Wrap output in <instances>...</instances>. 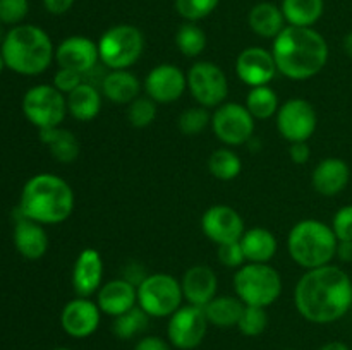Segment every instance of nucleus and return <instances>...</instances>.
Returning <instances> with one entry per match:
<instances>
[{
	"mask_svg": "<svg viewBox=\"0 0 352 350\" xmlns=\"http://www.w3.org/2000/svg\"><path fill=\"white\" fill-rule=\"evenodd\" d=\"M294 304L309 323L339 321L352 307V280L336 264L308 270L294 288Z\"/></svg>",
	"mask_w": 352,
	"mask_h": 350,
	"instance_id": "f257e3e1",
	"label": "nucleus"
},
{
	"mask_svg": "<svg viewBox=\"0 0 352 350\" xmlns=\"http://www.w3.org/2000/svg\"><path fill=\"white\" fill-rule=\"evenodd\" d=\"M272 55L282 75L292 81H306L318 74L329 62V43L313 27L287 24L274 38Z\"/></svg>",
	"mask_w": 352,
	"mask_h": 350,
	"instance_id": "f03ea898",
	"label": "nucleus"
},
{
	"mask_svg": "<svg viewBox=\"0 0 352 350\" xmlns=\"http://www.w3.org/2000/svg\"><path fill=\"white\" fill-rule=\"evenodd\" d=\"M74 209V192L67 180L54 174L33 175L21 191L17 211L21 216L41 223L58 225Z\"/></svg>",
	"mask_w": 352,
	"mask_h": 350,
	"instance_id": "7ed1b4c3",
	"label": "nucleus"
},
{
	"mask_svg": "<svg viewBox=\"0 0 352 350\" xmlns=\"http://www.w3.org/2000/svg\"><path fill=\"white\" fill-rule=\"evenodd\" d=\"M0 54L10 71L21 75H38L52 65L55 48L45 30L34 24H17L3 36Z\"/></svg>",
	"mask_w": 352,
	"mask_h": 350,
	"instance_id": "20e7f679",
	"label": "nucleus"
},
{
	"mask_svg": "<svg viewBox=\"0 0 352 350\" xmlns=\"http://www.w3.org/2000/svg\"><path fill=\"white\" fill-rule=\"evenodd\" d=\"M339 239L332 226L320 220H301L291 229L287 249L292 261L305 270L325 266L336 257Z\"/></svg>",
	"mask_w": 352,
	"mask_h": 350,
	"instance_id": "39448f33",
	"label": "nucleus"
},
{
	"mask_svg": "<svg viewBox=\"0 0 352 350\" xmlns=\"http://www.w3.org/2000/svg\"><path fill=\"white\" fill-rule=\"evenodd\" d=\"M234 290L246 305L268 307L282 294V278L270 264L246 263L234 275Z\"/></svg>",
	"mask_w": 352,
	"mask_h": 350,
	"instance_id": "423d86ee",
	"label": "nucleus"
},
{
	"mask_svg": "<svg viewBox=\"0 0 352 350\" xmlns=\"http://www.w3.org/2000/svg\"><path fill=\"white\" fill-rule=\"evenodd\" d=\"M96 43L100 62L109 67V71L133 67L144 50L143 33L133 24H116L109 27Z\"/></svg>",
	"mask_w": 352,
	"mask_h": 350,
	"instance_id": "0eeeda50",
	"label": "nucleus"
},
{
	"mask_svg": "<svg viewBox=\"0 0 352 350\" xmlns=\"http://www.w3.org/2000/svg\"><path fill=\"white\" fill-rule=\"evenodd\" d=\"M181 281L168 273L146 275L138 285V305L150 318H170L182 304Z\"/></svg>",
	"mask_w": 352,
	"mask_h": 350,
	"instance_id": "6e6552de",
	"label": "nucleus"
},
{
	"mask_svg": "<svg viewBox=\"0 0 352 350\" xmlns=\"http://www.w3.org/2000/svg\"><path fill=\"white\" fill-rule=\"evenodd\" d=\"M23 113L38 130L60 127L67 115V96L54 84H36L23 96Z\"/></svg>",
	"mask_w": 352,
	"mask_h": 350,
	"instance_id": "1a4fd4ad",
	"label": "nucleus"
},
{
	"mask_svg": "<svg viewBox=\"0 0 352 350\" xmlns=\"http://www.w3.org/2000/svg\"><path fill=\"white\" fill-rule=\"evenodd\" d=\"M188 89L199 106L217 108L226 103L229 81L222 69L208 60L196 62L188 72Z\"/></svg>",
	"mask_w": 352,
	"mask_h": 350,
	"instance_id": "9d476101",
	"label": "nucleus"
},
{
	"mask_svg": "<svg viewBox=\"0 0 352 350\" xmlns=\"http://www.w3.org/2000/svg\"><path fill=\"white\" fill-rule=\"evenodd\" d=\"M212 130L219 141L227 146H241L250 143L254 134V117L246 105L227 102L217 106L212 113Z\"/></svg>",
	"mask_w": 352,
	"mask_h": 350,
	"instance_id": "9b49d317",
	"label": "nucleus"
},
{
	"mask_svg": "<svg viewBox=\"0 0 352 350\" xmlns=\"http://www.w3.org/2000/svg\"><path fill=\"white\" fill-rule=\"evenodd\" d=\"M205 309L199 305H181L168 319L167 336L179 350H192L201 345L208 331Z\"/></svg>",
	"mask_w": 352,
	"mask_h": 350,
	"instance_id": "f8f14e48",
	"label": "nucleus"
},
{
	"mask_svg": "<svg viewBox=\"0 0 352 350\" xmlns=\"http://www.w3.org/2000/svg\"><path fill=\"white\" fill-rule=\"evenodd\" d=\"M318 126L316 110L308 100L291 98L278 106L277 129L289 143L308 141Z\"/></svg>",
	"mask_w": 352,
	"mask_h": 350,
	"instance_id": "ddd939ff",
	"label": "nucleus"
},
{
	"mask_svg": "<svg viewBox=\"0 0 352 350\" xmlns=\"http://www.w3.org/2000/svg\"><path fill=\"white\" fill-rule=\"evenodd\" d=\"M188 89V75L174 64H158L144 79V91L157 103H174Z\"/></svg>",
	"mask_w": 352,
	"mask_h": 350,
	"instance_id": "4468645a",
	"label": "nucleus"
},
{
	"mask_svg": "<svg viewBox=\"0 0 352 350\" xmlns=\"http://www.w3.org/2000/svg\"><path fill=\"white\" fill-rule=\"evenodd\" d=\"M201 230L212 242L227 244L241 240L246 232L244 220L234 208L217 205L206 209L201 216Z\"/></svg>",
	"mask_w": 352,
	"mask_h": 350,
	"instance_id": "2eb2a0df",
	"label": "nucleus"
},
{
	"mask_svg": "<svg viewBox=\"0 0 352 350\" xmlns=\"http://www.w3.org/2000/svg\"><path fill=\"white\" fill-rule=\"evenodd\" d=\"M102 311L98 304L88 297H76L64 305L60 312V326L72 338H88L98 329Z\"/></svg>",
	"mask_w": 352,
	"mask_h": 350,
	"instance_id": "dca6fc26",
	"label": "nucleus"
},
{
	"mask_svg": "<svg viewBox=\"0 0 352 350\" xmlns=\"http://www.w3.org/2000/svg\"><path fill=\"white\" fill-rule=\"evenodd\" d=\"M277 64L272 51L261 47L244 48L236 60V74L250 88L268 86L277 75Z\"/></svg>",
	"mask_w": 352,
	"mask_h": 350,
	"instance_id": "f3484780",
	"label": "nucleus"
},
{
	"mask_svg": "<svg viewBox=\"0 0 352 350\" xmlns=\"http://www.w3.org/2000/svg\"><path fill=\"white\" fill-rule=\"evenodd\" d=\"M55 62L58 67L72 69L85 75L98 65V43H95L91 38L79 36V34L65 38L55 48Z\"/></svg>",
	"mask_w": 352,
	"mask_h": 350,
	"instance_id": "a211bd4d",
	"label": "nucleus"
},
{
	"mask_svg": "<svg viewBox=\"0 0 352 350\" xmlns=\"http://www.w3.org/2000/svg\"><path fill=\"white\" fill-rule=\"evenodd\" d=\"M103 285V259L93 247H86L76 257L72 268V288L78 297H91Z\"/></svg>",
	"mask_w": 352,
	"mask_h": 350,
	"instance_id": "6ab92c4d",
	"label": "nucleus"
},
{
	"mask_svg": "<svg viewBox=\"0 0 352 350\" xmlns=\"http://www.w3.org/2000/svg\"><path fill=\"white\" fill-rule=\"evenodd\" d=\"M96 304L102 314L117 316L131 311L138 305V287L127 281L126 278H116L100 287L96 292Z\"/></svg>",
	"mask_w": 352,
	"mask_h": 350,
	"instance_id": "aec40b11",
	"label": "nucleus"
},
{
	"mask_svg": "<svg viewBox=\"0 0 352 350\" xmlns=\"http://www.w3.org/2000/svg\"><path fill=\"white\" fill-rule=\"evenodd\" d=\"M184 299L192 305L205 307L210 301L217 297L219 290V278L217 273L206 264H196L186 270L181 280Z\"/></svg>",
	"mask_w": 352,
	"mask_h": 350,
	"instance_id": "412c9836",
	"label": "nucleus"
},
{
	"mask_svg": "<svg viewBox=\"0 0 352 350\" xmlns=\"http://www.w3.org/2000/svg\"><path fill=\"white\" fill-rule=\"evenodd\" d=\"M14 246L17 253L30 261H38L47 254L48 250V235L43 225L26 216H17L14 225Z\"/></svg>",
	"mask_w": 352,
	"mask_h": 350,
	"instance_id": "4be33fe9",
	"label": "nucleus"
},
{
	"mask_svg": "<svg viewBox=\"0 0 352 350\" xmlns=\"http://www.w3.org/2000/svg\"><path fill=\"white\" fill-rule=\"evenodd\" d=\"M351 178V168L342 158H323L315 167L311 184L318 194L337 196L347 187Z\"/></svg>",
	"mask_w": 352,
	"mask_h": 350,
	"instance_id": "5701e85b",
	"label": "nucleus"
},
{
	"mask_svg": "<svg viewBox=\"0 0 352 350\" xmlns=\"http://www.w3.org/2000/svg\"><path fill=\"white\" fill-rule=\"evenodd\" d=\"M100 91L117 105H129L134 100L140 96L141 82L136 74L129 71V69H116V71H109L103 78Z\"/></svg>",
	"mask_w": 352,
	"mask_h": 350,
	"instance_id": "b1692460",
	"label": "nucleus"
},
{
	"mask_svg": "<svg viewBox=\"0 0 352 350\" xmlns=\"http://www.w3.org/2000/svg\"><path fill=\"white\" fill-rule=\"evenodd\" d=\"M239 242L243 247L246 263L268 264L274 259L278 247L275 235L265 226H253V229L246 230Z\"/></svg>",
	"mask_w": 352,
	"mask_h": 350,
	"instance_id": "393cba45",
	"label": "nucleus"
},
{
	"mask_svg": "<svg viewBox=\"0 0 352 350\" xmlns=\"http://www.w3.org/2000/svg\"><path fill=\"white\" fill-rule=\"evenodd\" d=\"M40 141L48 148L58 163H72L81 153V143L74 132L64 127H50L40 130Z\"/></svg>",
	"mask_w": 352,
	"mask_h": 350,
	"instance_id": "a878e982",
	"label": "nucleus"
},
{
	"mask_svg": "<svg viewBox=\"0 0 352 350\" xmlns=\"http://www.w3.org/2000/svg\"><path fill=\"white\" fill-rule=\"evenodd\" d=\"M102 110V91L89 82H82L67 95V112L79 122L96 119Z\"/></svg>",
	"mask_w": 352,
	"mask_h": 350,
	"instance_id": "bb28decb",
	"label": "nucleus"
},
{
	"mask_svg": "<svg viewBox=\"0 0 352 350\" xmlns=\"http://www.w3.org/2000/svg\"><path fill=\"white\" fill-rule=\"evenodd\" d=\"M248 23L254 34L261 38H277L285 27L284 12L272 2H260L250 10Z\"/></svg>",
	"mask_w": 352,
	"mask_h": 350,
	"instance_id": "cd10ccee",
	"label": "nucleus"
},
{
	"mask_svg": "<svg viewBox=\"0 0 352 350\" xmlns=\"http://www.w3.org/2000/svg\"><path fill=\"white\" fill-rule=\"evenodd\" d=\"M244 302L239 297H230V295H217L213 301L205 305V314L210 325L219 326V328H230L237 326L241 314L244 311Z\"/></svg>",
	"mask_w": 352,
	"mask_h": 350,
	"instance_id": "c85d7f7f",
	"label": "nucleus"
},
{
	"mask_svg": "<svg viewBox=\"0 0 352 350\" xmlns=\"http://www.w3.org/2000/svg\"><path fill=\"white\" fill-rule=\"evenodd\" d=\"M289 26L313 27L325 10L323 0H282L280 5Z\"/></svg>",
	"mask_w": 352,
	"mask_h": 350,
	"instance_id": "c756f323",
	"label": "nucleus"
},
{
	"mask_svg": "<svg viewBox=\"0 0 352 350\" xmlns=\"http://www.w3.org/2000/svg\"><path fill=\"white\" fill-rule=\"evenodd\" d=\"M246 108L250 110L254 120H268L278 112L277 93L270 86H256L251 88L246 96Z\"/></svg>",
	"mask_w": 352,
	"mask_h": 350,
	"instance_id": "7c9ffc66",
	"label": "nucleus"
},
{
	"mask_svg": "<svg viewBox=\"0 0 352 350\" xmlns=\"http://www.w3.org/2000/svg\"><path fill=\"white\" fill-rule=\"evenodd\" d=\"M208 170L219 180L229 182L239 177L241 170H243V161L237 156L236 151L229 150V148H219L210 154Z\"/></svg>",
	"mask_w": 352,
	"mask_h": 350,
	"instance_id": "2f4dec72",
	"label": "nucleus"
},
{
	"mask_svg": "<svg viewBox=\"0 0 352 350\" xmlns=\"http://www.w3.org/2000/svg\"><path fill=\"white\" fill-rule=\"evenodd\" d=\"M175 45L184 57L195 58L206 48V33L196 23L186 21L175 33Z\"/></svg>",
	"mask_w": 352,
	"mask_h": 350,
	"instance_id": "473e14b6",
	"label": "nucleus"
},
{
	"mask_svg": "<svg viewBox=\"0 0 352 350\" xmlns=\"http://www.w3.org/2000/svg\"><path fill=\"white\" fill-rule=\"evenodd\" d=\"M148 319H150V316H148L140 305H136V307H133L131 311L113 318V335L120 340L134 338V336L140 335L141 331L146 329Z\"/></svg>",
	"mask_w": 352,
	"mask_h": 350,
	"instance_id": "72a5a7b5",
	"label": "nucleus"
},
{
	"mask_svg": "<svg viewBox=\"0 0 352 350\" xmlns=\"http://www.w3.org/2000/svg\"><path fill=\"white\" fill-rule=\"evenodd\" d=\"M157 119V102L150 96H138L133 103L127 105V120L136 129H144L151 126Z\"/></svg>",
	"mask_w": 352,
	"mask_h": 350,
	"instance_id": "f704fd0d",
	"label": "nucleus"
},
{
	"mask_svg": "<svg viewBox=\"0 0 352 350\" xmlns=\"http://www.w3.org/2000/svg\"><path fill=\"white\" fill-rule=\"evenodd\" d=\"M212 124V115L205 106H191L184 110L177 120L179 130L184 136H198Z\"/></svg>",
	"mask_w": 352,
	"mask_h": 350,
	"instance_id": "c9c22d12",
	"label": "nucleus"
},
{
	"mask_svg": "<svg viewBox=\"0 0 352 350\" xmlns=\"http://www.w3.org/2000/svg\"><path fill=\"white\" fill-rule=\"evenodd\" d=\"M268 314L265 307H256V305H244V311L241 314L237 328L244 336H258L267 329Z\"/></svg>",
	"mask_w": 352,
	"mask_h": 350,
	"instance_id": "e433bc0d",
	"label": "nucleus"
},
{
	"mask_svg": "<svg viewBox=\"0 0 352 350\" xmlns=\"http://www.w3.org/2000/svg\"><path fill=\"white\" fill-rule=\"evenodd\" d=\"M219 3L220 0H175V10L182 19L198 23L208 17L219 7Z\"/></svg>",
	"mask_w": 352,
	"mask_h": 350,
	"instance_id": "4c0bfd02",
	"label": "nucleus"
},
{
	"mask_svg": "<svg viewBox=\"0 0 352 350\" xmlns=\"http://www.w3.org/2000/svg\"><path fill=\"white\" fill-rule=\"evenodd\" d=\"M30 12V0H0V23L17 26Z\"/></svg>",
	"mask_w": 352,
	"mask_h": 350,
	"instance_id": "58836bf2",
	"label": "nucleus"
},
{
	"mask_svg": "<svg viewBox=\"0 0 352 350\" xmlns=\"http://www.w3.org/2000/svg\"><path fill=\"white\" fill-rule=\"evenodd\" d=\"M82 82H85L82 74L72 71V69L58 67L57 72H55L54 82H52V84H54V88H57L58 91L64 93V95L67 96L69 93L74 91L79 84H82Z\"/></svg>",
	"mask_w": 352,
	"mask_h": 350,
	"instance_id": "ea45409f",
	"label": "nucleus"
},
{
	"mask_svg": "<svg viewBox=\"0 0 352 350\" xmlns=\"http://www.w3.org/2000/svg\"><path fill=\"white\" fill-rule=\"evenodd\" d=\"M219 259L223 266L227 268H241L246 263V257H244L243 247H241L239 240L236 242H227L220 244L219 246Z\"/></svg>",
	"mask_w": 352,
	"mask_h": 350,
	"instance_id": "a19ab883",
	"label": "nucleus"
},
{
	"mask_svg": "<svg viewBox=\"0 0 352 350\" xmlns=\"http://www.w3.org/2000/svg\"><path fill=\"white\" fill-rule=\"evenodd\" d=\"M332 230L339 242L340 240H352V205L342 206L333 215Z\"/></svg>",
	"mask_w": 352,
	"mask_h": 350,
	"instance_id": "79ce46f5",
	"label": "nucleus"
},
{
	"mask_svg": "<svg viewBox=\"0 0 352 350\" xmlns=\"http://www.w3.org/2000/svg\"><path fill=\"white\" fill-rule=\"evenodd\" d=\"M289 156L296 165L308 163L309 156H311V150H309L308 141H301V143H291L289 148Z\"/></svg>",
	"mask_w": 352,
	"mask_h": 350,
	"instance_id": "37998d69",
	"label": "nucleus"
},
{
	"mask_svg": "<svg viewBox=\"0 0 352 350\" xmlns=\"http://www.w3.org/2000/svg\"><path fill=\"white\" fill-rule=\"evenodd\" d=\"M134 350H170V345L160 336H144L136 343Z\"/></svg>",
	"mask_w": 352,
	"mask_h": 350,
	"instance_id": "c03bdc74",
	"label": "nucleus"
},
{
	"mask_svg": "<svg viewBox=\"0 0 352 350\" xmlns=\"http://www.w3.org/2000/svg\"><path fill=\"white\" fill-rule=\"evenodd\" d=\"M74 2L76 0H43V7L54 16H62L72 9Z\"/></svg>",
	"mask_w": 352,
	"mask_h": 350,
	"instance_id": "a18cd8bd",
	"label": "nucleus"
},
{
	"mask_svg": "<svg viewBox=\"0 0 352 350\" xmlns=\"http://www.w3.org/2000/svg\"><path fill=\"white\" fill-rule=\"evenodd\" d=\"M336 256L339 257L342 263H352V240H340L337 244Z\"/></svg>",
	"mask_w": 352,
	"mask_h": 350,
	"instance_id": "49530a36",
	"label": "nucleus"
},
{
	"mask_svg": "<svg viewBox=\"0 0 352 350\" xmlns=\"http://www.w3.org/2000/svg\"><path fill=\"white\" fill-rule=\"evenodd\" d=\"M320 350H351V349L344 342H329L325 343Z\"/></svg>",
	"mask_w": 352,
	"mask_h": 350,
	"instance_id": "de8ad7c7",
	"label": "nucleus"
},
{
	"mask_svg": "<svg viewBox=\"0 0 352 350\" xmlns=\"http://www.w3.org/2000/svg\"><path fill=\"white\" fill-rule=\"evenodd\" d=\"M344 50H346V54L349 57H352V31L344 36Z\"/></svg>",
	"mask_w": 352,
	"mask_h": 350,
	"instance_id": "09e8293b",
	"label": "nucleus"
},
{
	"mask_svg": "<svg viewBox=\"0 0 352 350\" xmlns=\"http://www.w3.org/2000/svg\"><path fill=\"white\" fill-rule=\"evenodd\" d=\"M3 67H6V62H3V57H2V54H0V72L3 71Z\"/></svg>",
	"mask_w": 352,
	"mask_h": 350,
	"instance_id": "8fccbe9b",
	"label": "nucleus"
},
{
	"mask_svg": "<svg viewBox=\"0 0 352 350\" xmlns=\"http://www.w3.org/2000/svg\"><path fill=\"white\" fill-rule=\"evenodd\" d=\"M55 350H71V349H64V347H60V349H55Z\"/></svg>",
	"mask_w": 352,
	"mask_h": 350,
	"instance_id": "3c124183",
	"label": "nucleus"
},
{
	"mask_svg": "<svg viewBox=\"0 0 352 350\" xmlns=\"http://www.w3.org/2000/svg\"><path fill=\"white\" fill-rule=\"evenodd\" d=\"M0 36H2V33H0Z\"/></svg>",
	"mask_w": 352,
	"mask_h": 350,
	"instance_id": "603ef678",
	"label": "nucleus"
}]
</instances>
